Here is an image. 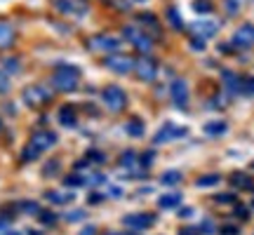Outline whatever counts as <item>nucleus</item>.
Listing matches in <instances>:
<instances>
[{"label":"nucleus","instance_id":"nucleus-1","mask_svg":"<svg viewBox=\"0 0 254 235\" xmlns=\"http://www.w3.org/2000/svg\"><path fill=\"white\" fill-rule=\"evenodd\" d=\"M80 82V71L75 66H59L52 75V85L59 92H73Z\"/></svg>","mask_w":254,"mask_h":235},{"label":"nucleus","instance_id":"nucleus-2","mask_svg":"<svg viewBox=\"0 0 254 235\" xmlns=\"http://www.w3.org/2000/svg\"><path fill=\"white\" fill-rule=\"evenodd\" d=\"M101 99H104V104H106V109L113 111V113L123 111V109H125V104H127L125 92L120 90V87H116V85L106 87V90H104V94H101Z\"/></svg>","mask_w":254,"mask_h":235},{"label":"nucleus","instance_id":"nucleus-3","mask_svg":"<svg viewBox=\"0 0 254 235\" xmlns=\"http://www.w3.org/2000/svg\"><path fill=\"white\" fill-rule=\"evenodd\" d=\"M123 38H125L127 43H132V45H134L139 52H148V50L153 47V40L146 36L144 31H139V28H134V26H125V31H123Z\"/></svg>","mask_w":254,"mask_h":235},{"label":"nucleus","instance_id":"nucleus-4","mask_svg":"<svg viewBox=\"0 0 254 235\" xmlns=\"http://www.w3.org/2000/svg\"><path fill=\"white\" fill-rule=\"evenodd\" d=\"M90 50L94 52H116L120 47V38L111 36V33H97L94 38H90Z\"/></svg>","mask_w":254,"mask_h":235},{"label":"nucleus","instance_id":"nucleus-5","mask_svg":"<svg viewBox=\"0 0 254 235\" xmlns=\"http://www.w3.org/2000/svg\"><path fill=\"white\" fill-rule=\"evenodd\" d=\"M52 99V94H50V90H45V87H26L24 90V104H28L31 109H38V106H43V104H47V101Z\"/></svg>","mask_w":254,"mask_h":235},{"label":"nucleus","instance_id":"nucleus-6","mask_svg":"<svg viewBox=\"0 0 254 235\" xmlns=\"http://www.w3.org/2000/svg\"><path fill=\"white\" fill-rule=\"evenodd\" d=\"M134 68H136V75H139L144 82H151V80L158 78V63H155L151 57H141V59H136Z\"/></svg>","mask_w":254,"mask_h":235},{"label":"nucleus","instance_id":"nucleus-7","mask_svg":"<svg viewBox=\"0 0 254 235\" xmlns=\"http://www.w3.org/2000/svg\"><path fill=\"white\" fill-rule=\"evenodd\" d=\"M106 66L113 73H129L134 68V61H132V57L123 55V52H113V55L106 57Z\"/></svg>","mask_w":254,"mask_h":235},{"label":"nucleus","instance_id":"nucleus-8","mask_svg":"<svg viewBox=\"0 0 254 235\" xmlns=\"http://www.w3.org/2000/svg\"><path fill=\"white\" fill-rule=\"evenodd\" d=\"M28 144L33 146L36 151H47V148H52V146L57 144V134L55 132H50V129H38V132H33V136H31V141Z\"/></svg>","mask_w":254,"mask_h":235},{"label":"nucleus","instance_id":"nucleus-9","mask_svg":"<svg viewBox=\"0 0 254 235\" xmlns=\"http://www.w3.org/2000/svg\"><path fill=\"white\" fill-rule=\"evenodd\" d=\"M217 31H219V24L217 21H212V19H198V21L190 24V33L202 38V40H205V38H212Z\"/></svg>","mask_w":254,"mask_h":235},{"label":"nucleus","instance_id":"nucleus-10","mask_svg":"<svg viewBox=\"0 0 254 235\" xmlns=\"http://www.w3.org/2000/svg\"><path fill=\"white\" fill-rule=\"evenodd\" d=\"M55 5L57 9H62L64 14H71V17H82L87 12V5L82 0H57Z\"/></svg>","mask_w":254,"mask_h":235},{"label":"nucleus","instance_id":"nucleus-11","mask_svg":"<svg viewBox=\"0 0 254 235\" xmlns=\"http://www.w3.org/2000/svg\"><path fill=\"white\" fill-rule=\"evenodd\" d=\"M123 221L132 231H146V228L153 226V214H127Z\"/></svg>","mask_w":254,"mask_h":235},{"label":"nucleus","instance_id":"nucleus-12","mask_svg":"<svg viewBox=\"0 0 254 235\" xmlns=\"http://www.w3.org/2000/svg\"><path fill=\"white\" fill-rule=\"evenodd\" d=\"M170 94H172V101L177 106H182L186 109V104H189V85L184 80H174L172 87H170Z\"/></svg>","mask_w":254,"mask_h":235},{"label":"nucleus","instance_id":"nucleus-13","mask_svg":"<svg viewBox=\"0 0 254 235\" xmlns=\"http://www.w3.org/2000/svg\"><path fill=\"white\" fill-rule=\"evenodd\" d=\"M254 43V26L252 24H245V26H240L236 31V36H233V45L238 47H250Z\"/></svg>","mask_w":254,"mask_h":235},{"label":"nucleus","instance_id":"nucleus-14","mask_svg":"<svg viewBox=\"0 0 254 235\" xmlns=\"http://www.w3.org/2000/svg\"><path fill=\"white\" fill-rule=\"evenodd\" d=\"M186 134V127H179V125H165L158 134H155V144H160V141H170V139H177V136H184Z\"/></svg>","mask_w":254,"mask_h":235},{"label":"nucleus","instance_id":"nucleus-15","mask_svg":"<svg viewBox=\"0 0 254 235\" xmlns=\"http://www.w3.org/2000/svg\"><path fill=\"white\" fill-rule=\"evenodd\" d=\"M59 122H62L64 127H75V122H78L75 109H73V106H62V109H59Z\"/></svg>","mask_w":254,"mask_h":235},{"label":"nucleus","instance_id":"nucleus-16","mask_svg":"<svg viewBox=\"0 0 254 235\" xmlns=\"http://www.w3.org/2000/svg\"><path fill=\"white\" fill-rule=\"evenodd\" d=\"M221 80H224V85H226V90L231 92V94H238V92H240V82H243V78H238L236 73L224 71L221 73Z\"/></svg>","mask_w":254,"mask_h":235},{"label":"nucleus","instance_id":"nucleus-17","mask_svg":"<svg viewBox=\"0 0 254 235\" xmlns=\"http://www.w3.org/2000/svg\"><path fill=\"white\" fill-rule=\"evenodd\" d=\"M12 43H14V31H12V26L5 24V21H0V47L5 50V47H9Z\"/></svg>","mask_w":254,"mask_h":235},{"label":"nucleus","instance_id":"nucleus-18","mask_svg":"<svg viewBox=\"0 0 254 235\" xmlns=\"http://www.w3.org/2000/svg\"><path fill=\"white\" fill-rule=\"evenodd\" d=\"M231 183H233V186H238V188H245V190H252L254 188L252 176H247V174H243V172L231 174Z\"/></svg>","mask_w":254,"mask_h":235},{"label":"nucleus","instance_id":"nucleus-19","mask_svg":"<svg viewBox=\"0 0 254 235\" xmlns=\"http://www.w3.org/2000/svg\"><path fill=\"white\" fill-rule=\"evenodd\" d=\"M120 165L132 174H144V170H136V153H132V151H127V153L120 158Z\"/></svg>","mask_w":254,"mask_h":235},{"label":"nucleus","instance_id":"nucleus-20","mask_svg":"<svg viewBox=\"0 0 254 235\" xmlns=\"http://www.w3.org/2000/svg\"><path fill=\"white\" fill-rule=\"evenodd\" d=\"M182 202V195L179 193H167V195H160V207L163 209H172Z\"/></svg>","mask_w":254,"mask_h":235},{"label":"nucleus","instance_id":"nucleus-21","mask_svg":"<svg viewBox=\"0 0 254 235\" xmlns=\"http://www.w3.org/2000/svg\"><path fill=\"white\" fill-rule=\"evenodd\" d=\"M205 134H209V136L226 134V122H207L205 125Z\"/></svg>","mask_w":254,"mask_h":235},{"label":"nucleus","instance_id":"nucleus-22","mask_svg":"<svg viewBox=\"0 0 254 235\" xmlns=\"http://www.w3.org/2000/svg\"><path fill=\"white\" fill-rule=\"evenodd\" d=\"M219 181H221L219 174H205V176H198L195 183H198L200 188H209V186H214V183H219Z\"/></svg>","mask_w":254,"mask_h":235},{"label":"nucleus","instance_id":"nucleus-23","mask_svg":"<svg viewBox=\"0 0 254 235\" xmlns=\"http://www.w3.org/2000/svg\"><path fill=\"white\" fill-rule=\"evenodd\" d=\"M127 134L129 136H144V125H141V120H129V122H127Z\"/></svg>","mask_w":254,"mask_h":235},{"label":"nucleus","instance_id":"nucleus-24","mask_svg":"<svg viewBox=\"0 0 254 235\" xmlns=\"http://www.w3.org/2000/svg\"><path fill=\"white\" fill-rule=\"evenodd\" d=\"M160 181L167 183V186H177V183H182V172H165L160 176Z\"/></svg>","mask_w":254,"mask_h":235},{"label":"nucleus","instance_id":"nucleus-25","mask_svg":"<svg viewBox=\"0 0 254 235\" xmlns=\"http://www.w3.org/2000/svg\"><path fill=\"white\" fill-rule=\"evenodd\" d=\"M47 200H55L57 205H64V202H71L73 195L71 193H55V190H50V193H47Z\"/></svg>","mask_w":254,"mask_h":235},{"label":"nucleus","instance_id":"nucleus-26","mask_svg":"<svg viewBox=\"0 0 254 235\" xmlns=\"http://www.w3.org/2000/svg\"><path fill=\"white\" fill-rule=\"evenodd\" d=\"M240 92L247 94V97H254V78H245L240 82Z\"/></svg>","mask_w":254,"mask_h":235},{"label":"nucleus","instance_id":"nucleus-27","mask_svg":"<svg viewBox=\"0 0 254 235\" xmlns=\"http://www.w3.org/2000/svg\"><path fill=\"white\" fill-rule=\"evenodd\" d=\"M193 9L207 14V12H212V2H209V0H195V2H193Z\"/></svg>","mask_w":254,"mask_h":235},{"label":"nucleus","instance_id":"nucleus-28","mask_svg":"<svg viewBox=\"0 0 254 235\" xmlns=\"http://www.w3.org/2000/svg\"><path fill=\"white\" fill-rule=\"evenodd\" d=\"M167 19H170V24H172L174 28H182V19H179V12H177L174 7L167 12Z\"/></svg>","mask_w":254,"mask_h":235},{"label":"nucleus","instance_id":"nucleus-29","mask_svg":"<svg viewBox=\"0 0 254 235\" xmlns=\"http://www.w3.org/2000/svg\"><path fill=\"white\" fill-rule=\"evenodd\" d=\"M38 155H40V151H36V148H33V146L28 144L26 148H24V153H21V158H24V160H36Z\"/></svg>","mask_w":254,"mask_h":235},{"label":"nucleus","instance_id":"nucleus-30","mask_svg":"<svg viewBox=\"0 0 254 235\" xmlns=\"http://www.w3.org/2000/svg\"><path fill=\"white\" fill-rule=\"evenodd\" d=\"M40 221H43L45 226H55V224H57V217L52 214V212H40Z\"/></svg>","mask_w":254,"mask_h":235},{"label":"nucleus","instance_id":"nucleus-31","mask_svg":"<svg viewBox=\"0 0 254 235\" xmlns=\"http://www.w3.org/2000/svg\"><path fill=\"white\" fill-rule=\"evenodd\" d=\"M19 207L24 209V212H28V214H40V209H38L36 202H21Z\"/></svg>","mask_w":254,"mask_h":235},{"label":"nucleus","instance_id":"nucleus-32","mask_svg":"<svg viewBox=\"0 0 254 235\" xmlns=\"http://www.w3.org/2000/svg\"><path fill=\"white\" fill-rule=\"evenodd\" d=\"M82 183H85V179H82V176H78V174L66 176V186H82Z\"/></svg>","mask_w":254,"mask_h":235},{"label":"nucleus","instance_id":"nucleus-33","mask_svg":"<svg viewBox=\"0 0 254 235\" xmlns=\"http://www.w3.org/2000/svg\"><path fill=\"white\" fill-rule=\"evenodd\" d=\"M214 202H221V205H228V202H236V195H231V193H221L214 198Z\"/></svg>","mask_w":254,"mask_h":235},{"label":"nucleus","instance_id":"nucleus-34","mask_svg":"<svg viewBox=\"0 0 254 235\" xmlns=\"http://www.w3.org/2000/svg\"><path fill=\"white\" fill-rule=\"evenodd\" d=\"M5 68H7V73H19V61L17 59H5Z\"/></svg>","mask_w":254,"mask_h":235},{"label":"nucleus","instance_id":"nucleus-35","mask_svg":"<svg viewBox=\"0 0 254 235\" xmlns=\"http://www.w3.org/2000/svg\"><path fill=\"white\" fill-rule=\"evenodd\" d=\"M190 47L202 52V50H205V40H202V38H198V36H193V38H190Z\"/></svg>","mask_w":254,"mask_h":235},{"label":"nucleus","instance_id":"nucleus-36","mask_svg":"<svg viewBox=\"0 0 254 235\" xmlns=\"http://www.w3.org/2000/svg\"><path fill=\"white\" fill-rule=\"evenodd\" d=\"M139 21H141V24H151V26H155V24H158L151 12H146V14H139Z\"/></svg>","mask_w":254,"mask_h":235},{"label":"nucleus","instance_id":"nucleus-37","mask_svg":"<svg viewBox=\"0 0 254 235\" xmlns=\"http://www.w3.org/2000/svg\"><path fill=\"white\" fill-rule=\"evenodd\" d=\"M7 90H9V80H7V75L0 71V94H5Z\"/></svg>","mask_w":254,"mask_h":235},{"label":"nucleus","instance_id":"nucleus-38","mask_svg":"<svg viewBox=\"0 0 254 235\" xmlns=\"http://www.w3.org/2000/svg\"><path fill=\"white\" fill-rule=\"evenodd\" d=\"M179 235H200V228H193V226H184L179 231Z\"/></svg>","mask_w":254,"mask_h":235},{"label":"nucleus","instance_id":"nucleus-39","mask_svg":"<svg viewBox=\"0 0 254 235\" xmlns=\"http://www.w3.org/2000/svg\"><path fill=\"white\" fill-rule=\"evenodd\" d=\"M85 217V212H80V209H78V212H71V214H66V221H78V219H82Z\"/></svg>","mask_w":254,"mask_h":235},{"label":"nucleus","instance_id":"nucleus-40","mask_svg":"<svg viewBox=\"0 0 254 235\" xmlns=\"http://www.w3.org/2000/svg\"><path fill=\"white\" fill-rule=\"evenodd\" d=\"M57 165H59V163H57V160H52V163H47V167H45V174H47V176H50V174H55V172H57Z\"/></svg>","mask_w":254,"mask_h":235},{"label":"nucleus","instance_id":"nucleus-41","mask_svg":"<svg viewBox=\"0 0 254 235\" xmlns=\"http://www.w3.org/2000/svg\"><path fill=\"white\" fill-rule=\"evenodd\" d=\"M221 235H238V228L236 226H224L221 228Z\"/></svg>","mask_w":254,"mask_h":235},{"label":"nucleus","instance_id":"nucleus-42","mask_svg":"<svg viewBox=\"0 0 254 235\" xmlns=\"http://www.w3.org/2000/svg\"><path fill=\"white\" fill-rule=\"evenodd\" d=\"M151 160H153V153H146V155H141V167H144V170H146Z\"/></svg>","mask_w":254,"mask_h":235},{"label":"nucleus","instance_id":"nucleus-43","mask_svg":"<svg viewBox=\"0 0 254 235\" xmlns=\"http://www.w3.org/2000/svg\"><path fill=\"white\" fill-rule=\"evenodd\" d=\"M87 158H90V160H97V163H101V160H104V155L97 153V151H90V153H87Z\"/></svg>","mask_w":254,"mask_h":235},{"label":"nucleus","instance_id":"nucleus-44","mask_svg":"<svg viewBox=\"0 0 254 235\" xmlns=\"http://www.w3.org/2000/svg\"><path fill=\"white\" fill-rule=\"evenodd\" d=\"M202 231H205V233H212V231H214V224H212L209 219H205V224H202Z\"/></svg>","mask_w":254,"mask_h":235},{"label":"nucleus","instance_id":"nucleus-45","mask_svg":"<svg viewBox=\"0 0 254 235\" xmlns=\"http://www.w3.org/2000/svg\"><path fill=\"white\" fill-rule=\"evenodd\" d=\"M101 200H104V198H101V195H97V193H94V195H90V202H92V205H99Z\"/></svg>","mask_w":254,"mask_h":235},{"label":"nucleus","instance_id":"nucleus-46","mask_svg":"<svg viewBox=\"0 0 254 235\" xmlns=\"http://www.w3.org/2000/svg\"><path fill=\"white\" fill-rule=\"evenodd\" d=\"M94 233H97V228H94V226H87V228H85V231H82L80 235H94Z\"/></svg>","mask_w":254,"mask_h":235},{"label":"nucleus","instance_id":"nucleus-47","mask_svg":"<svg viewBox=\"0 0 254 235\" xmlns=\"http://www.w3.org/2000/svg\"><path fill=\"white\" fill-rule=\"evenodd\" d=\"M236 214H238V217H243V219H247V209H245V207H238Z\"/></svg>","mask_w":254,"mask_h":235},{"label":"nucleus","instance_id":"nucleus-48","mask_svg":"<svg viewBox=\"0 0 254 235\" xmlns=\"http://www.w3.org/2000/svg\"><path fill=\"white\" fill-rule=\"evenodd\" d=\"M7 235H19V233H7Z\"/></svg>","mask_w":254,"mask_h":235},{"label":"nucleus","instance_id":"nucleus-49","mask_svg":"<svg viewBox=\"0 0 254 235\" xmlns=\"http://www.w3.org/2000/svg\"><path fill=\"white\" fill-rule=\"evenodd\" d=\"M136 2H144V0H136Z\"/></svg>","mask_w":254,"mask_h":235},{"label":"nucleus","instance_id":"nucleus-50","mask_svg":"<svg viewBox=\"0 0 254 235\" xmlns=\"http://www.w3.org/2000/svg\"><path fill=\"white\" fill-rule=\"evenodd\" d=\"M109 235H116V233H109Z\"/></svg>","mask_w":254,"mask_h":235},{"label":"nucleus","instance_id":"nucleus-51","mask_svg":"<svg viewBox=\"0 0 254 235\" xmlns=\"http://www.w3.org/2000/svg\"><path fill=\"white\" fill-rule=\"evenodd\" d=\"M252 207H254V202H252Z\"/></svg>","mask_w":254,"mask_h":235}]
</instances>
